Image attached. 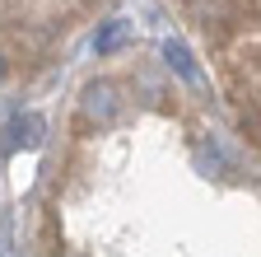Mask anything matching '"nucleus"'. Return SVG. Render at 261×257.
I'll list each match as a JSON object with an SVG mask.
<instances>
[{"label":"nucleus","instance_id":"nucleus-5","mask_svg":"<svg viewBox=\"0 0 261 257\" xmlns=\"http://www.w3.org/2000/svg\"><path fill=\"white\" fill-rule=\"evenodd\" d=\"M0 80H5V61H0Z\"/></svg>","mask_w":261,"mask_h":257},{"label":"nucleus","instance_id":"nucleus-4","mask_svg":"<svg viewBox=\"0 0 261 257\" xmlns=\"http://www.w3.org/2000/svg\"><path fill=\"white\" fill-rule=\"evenodd\" d=\"M126 42V24H108V33L98 38V52H112V47H121Z\"/></svg>","mask_w":261,"mask_h":257},{"label":"nucleus","instance_id":"nucleus-1","mask_svg":"<svg viewBox=\"0 0 261 257\" xmlns=\"http://www.w3.org/2000/svg\"><path fill=\"white\" fill-rule=\"evenodd\" d=\"M117 112H121V89H117L112 80H98V84L84 89V99H80V117H84V122H93V126H112Z\"/></svg>","mask_w":261,"mask_h":257},{"label":"nucleus","instance_id":"nucleus-3","mask_svg":"<svg viewBox=\"0 0 261 257\" xmlns=\"http://www.w3.org/2000/svg\"><path fill=\"white\" fill-rule=\"evenodd\" d=\"M163 56H168V66H173L187 84H196V80H201V75H196V66H191V52H187L182 42H168V47H163Z\"/></svg>","mask_w":261,"mask_h":257},{"label":"nucleus","instance_id":"nucleus-2","mask_svg":"<svg viewBox=\"0 0 261 257\" xmlns=\"http://www.w3.org/2000/svg\"><path fill=\"white\" fill-rule=\"evenodd\" d=\"M38 131H42V122L38 117H19L14 126H10V141H0V150H14V145H38Z\"/></svg>","mask_w":261,"mask_h":257}]
</instances>
